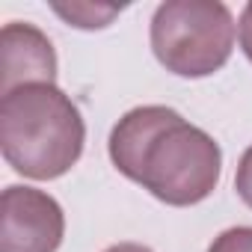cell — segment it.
Returning a JSON list of instances; mask_svg holds the SVG:
<instances>
[{"instance_id": "cell-1", "label": "cell", "mask_w": 252, "mask_h": 252, "mask_svg": "<svg viewBox=\"0 0 252 252\" xmlns=\"http://www.w3.org/2000/svg\"><path fill=\"white\" fill-rule=\"evenodd\" d=\"M107 152L125 178L172 208L205 202L222 175L220 143L163 104L128 110L113 125Z\"/></svg>"}, {"instance_id": "cell-2", "label": "cell", "mask_w": 252, "mask_h": 252, "mask_svg": "<svg viewBox=\"0 0 252 252\" xmlns=\"http://www.w3.org/2000/svg\"><path fill=\"white\" fill-rule=\"evenodd\" d=\"M83 143V116L57 83L18 86L0 98V149L18 175L54 181L80 160Z\"/></svg>"}, {"instance_id": "cell-3", "label": "cell", "mask_w": 252, "mask_h": 252, "mask_svg": "<svg viewBox=\"0 0 252 252\" xmlns=\"http://www.w3.org/2000/svg\"><path fill=\"white\" fill-rule=\"evenodd\" d=\"M234 30L220 0H166L152 18V51L178 77H208L228 63Z\"/></svg>"}, {"instance_id": "cell-4", "label": "cell", "mask_w": 252, "mask_h": 252, "mask_svg": "<svg viewBox=\"0 0 252 252\" xmlns=\"http://www.w3.org/2000/svg\"><path fill=\"white\" fill-rule=\"evenodd\" d=\"M65 234L60 202L36 187L12 184L0 196V252H57Z\"/></svg>"}, {"instance_id": "cell-5", "label": "cell", "mask_w": 252, "mask_h": 252, "mask_svg": "<svg viewBox=\"0 0 252 252\" xmlns=\"http://www.w3.org/2000/svg\"><path fill=\"white\" fill-rule=\"evenodd\" d=\"M57 80V51L51 39L24 21H9L0 30V95L30 83Z\"/></svg>"}, {"instance_id": "cell-6", "label": "cell", "mask_w": 252, "mask_h": 252, "mask_svg": "<svg viewBox=\"0 0 252 252\" xmlns=\"http://www.w3.org/2000/svg\"><path fill=\"white\" fill-rule=\"evenodd\" d=\"M54 12L68 21L71 27H80V30H101L107 27L119 12L122 6H98V3H54Z\"/></svg>"}, {"instance_id": "cell-7", "label": "cell", "mask_w": 252, "mask_h": 252, "mask_svg": "<svg viewBox=\"0 0 252 252\" xmlns=\"http://www.w3.org/2000/svg\"><path fill=\"white\" fill-rule=\"evenodd\" d=\"M208 252H252V225H234L214 237Z\"/></svg>"}, {"instance_id": "cell-8", "label": "cell", "mask_w": 252, "mask_h": 252, "mask_svg": "<svg viewBox=\"0 0 252 252\" xmlns=\"http://www.w3.org/2000/svg\"><path fill=\"white\" fill-rule=\"evenodd\" d=\"M234 190L243 199L246 208H252V146L240 155L237 160V172H234Z\"/></svg>"}, {"instance_id": "cell-9", "label": "cell", "mask_w": 252, "mask_h": 252, "mask_svg": "<svg viewBox=\"0 0 252 252\" xmlns=\"http://www.w3.org/2000/svg\"><path fill=\"white\" fill-rule=\"evenodd\" d=\"M237 30H240V51H243V54H246V60L252 63V3H246V6H243Z\"/></svg>"}, {"instance_id": "cell-10", "label": "cell", "mask_w": 252, "mask_h": 252, "mask_svg": "<svg viewBox=\"0 0 252 252\" xmlns=\"http://www.w3.org/2000/svg\"><path fill=\"white\" fill-rule=\"evenodd\" d=\"M104 252H152V249L143 243H116V246H107Z\"/></svg>"}]
</instances>
